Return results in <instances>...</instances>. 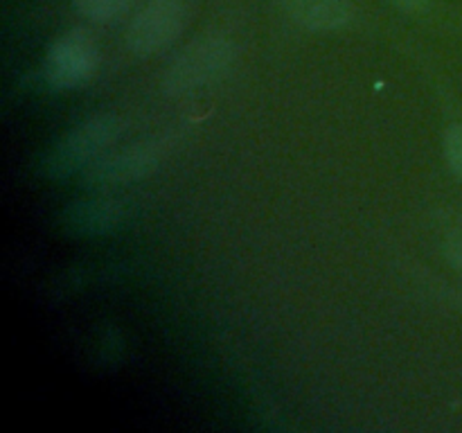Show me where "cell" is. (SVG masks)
Listing matches in <instances>:
<instances>
[{
	"instance_id": "6da1fadb",
	"label": "cell",
	"mask_w": 462,
	"mask_h": 433,
	"mask_svg": "<svg viewBox=\"0 0 462 433\" xmlns=\"http://www.w3.org/2000/svg\"><path fill=\"white\" fill-rule=\"evenodd\" d=\"M120 134L122 120L116 113H97L79 122L41 158V174L45 179H66L77 171H86L97 158L104 156Z\"/></svg>"
},
{
	"instance_id": "7a4b0ae2",
	"label": "cell",
	"mask_w": 462,
	"mask_h": 433,
	"mask_svg": "<svg viewBox=\"0 0 462 433\" xmlns=\"http://www.w3.org/2000/svg\"><path fill=\"white\" fill-rule=\"evenodd\" d=\"M235 54H237V48L226 36H203V39L189 43L171 61L161 81L162 90L167 95H188L192 90L203 88L228 70L230 63L235 61Z\"/></svg>"
},
{
	"instance_id": "3957f363",
	"label": "cell",
	"mask_w": 462,
	"mask_h": 433,
	"mask_svg": "<svg viewBox=\"0 0 462 433\" xmlns=\"http://www.w3.org/2000/svg\"><path fill=\"white\" fill-rule=\"evenodd\" d=\"M189 21V0H149L126 27V48L152 57L170 48Z\"/></svg>"
},
{
	"instance_id": "277c9868",
	"label": "cell",
	"mask_w": 462,
	"mask_h": 433,
	"mask_svg": "<svg viewBox=\"0 0 462 433\" xmlns=\"http://www.w3.org/2000/svg\"><path fill=\"white\" fill-rule=\"evenodd\" d=\"M170 152V140L149 138L134 143L131 147L104 153L84 171L86 188H116V185L135 183L153 174Z\"/></svg>"
},
{
	"instance_id": "5b68a950",
	"label": "cell",
	"mask_w": 462,
	"mask_h": 433,
	"mask_svg": "<svg viewBox=\"0 0 462 433\" xmlns=\"http://www.w3.org/2000/svg\"><path fill=\"white\" fill-rule=\"evenodd\" d=\"M99 50L86 30H70L59 36L45 57V79L54 88H75L93 77Z\"/></svg>"
},
{
	"instance_id": "8992f818",
	"label": "cell",
	"mask_w": 462,
	"mask_h": 433,
	"mask_svg": "<svg viewBox=\"0 0 462 433\" xmlns=\"http://www.w3.org/2000/svg\"><path fill=\"white\" fill-rule=\"evenodd\" d=\"M129 216V206L120 198L97 197L75 201L61 212V228L70 237H99L116 233Z\"/></svg>"
},
{
	"instance_id": "52a82bcc",
	"label": "cell",
	"mask_w": 462,
	"mask_h": 433,
	"mask_svg": "<svg viewBox=\"0 0 462 433\" xmlns=\"http://www.w3.org/2000/svg\"><path fill=\"white\" fill-rule=\"evenodd\" d=\"M282 12L296 25L311 32H334L355 16L352 0H278Z\"/></svg>"
},
{
	"instance_id": "ba28073f",
	"label": "cell",
	"mask_w": 462,
	"mask_h": 433,
	"mask_svg": "<svg viewBox=\"0 0 462 433\" xmlns=\"http://www.w3.org/2000/svg\"><path fill=\"white\" fill-rule=\"evenodd\" d=\"M135 0H72L77 12L93 23H106L122 16Z\"/></svg>"
},
{
	"instance_id": "9c48e42d",
	"label": "cell",
	"mask_w": 462,
	"mask_h": 433,
	"mask_svg": "<svg viewBox=\"0 0 462 433\" xmlns=\"http://www.w3.org/2000/svg\"><path fill=\"white\" fill-rule=\"evenodd\" d=\"M445 158L449 170L462 180V124H454L445 134Z\"/></svg>"
},
{
	"instance_id": "30bf717a",
	"label": "cell",
	"mask_w": 462,
	"mask_h": 433,
	"mask_svg": "<svg viewBox=\"0 0 462 433\" xmlns=\"http://www.w3.org/2000/svg\"><path fill=\"white\" fill-rule=\"evenodd\" d=\"M445 253L449 264L462 275V235H454V237H449Z\"/></svg>"
},
{
	"instance_id": "8fae6325",
	"label": "cell",
	"mask_w": 462,
	"mask_h": 433,
	"mask_svg": "<svg viewBox=\"0 0 462 433\" xmlns=\"http://www.w3.org/2000/svg\"><path fill=\"white\" fill-rule=\"evenodd\" d=\"M395 7L404 9V12H422L429 5V0H391Z\"/></svg>"
}]
</instances>
